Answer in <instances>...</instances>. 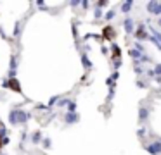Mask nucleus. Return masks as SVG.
Wrapping results in <instances>:
<instances>
[{
	"label": "nucleus",
	"instance_id": "aec40b11",
	"mask_svg": "<svg viewBox=\"0 0 161 155\" xmlns=\"http://www.w3.org/2000/svg\"><path fill=\"white\" fill-rule=\"evenodd\" d=\"M42 140H44V138H42V134H40V133H35V134H33V138H31V141H33V143H38V141H42Z\"/></svg>",
	"mask_w": 161,
	"mask_h": 155
},
{
	"label": "nucleus",
	"instance_id": "5701e85b",
	"mask_svg": "<svg viewBox=\"0 0 161 155\" xmlns=\"http://www.w3.org/2000/svg\"><path fill=\"white\" fill-rule=\"evenodd\" d=\"M133 48H135V50H139V52H142V54H144V47H142V43H139V42H135Z\"/></svg>",
	"mask_w": 161,
	"mask_h": 155
},
{
	"label": "nucleus",
	"instance_id": "9d476101",
	"mask_svg": "<svg viewBox=\"0 0 161 155\" xmlns=\"http://www.w3.org/2000/svg\"><path fill=\"white\" fill-rule=\"evenodd\" d=\"M82 64H83V67H85V71H90L92 69V60L88 59V55L85 54V52H82Z\"/></svg>",
	"mask_w": 161,
	"mask_h": 155
},
{
	"label": "nucleus",
	"instance_id": "dca6fc26",
	"mask_svg": "<svg viewBox=\"0 0 161 155\" xmlns=\"http://www.w3.org/2000/svg\"><path fill=\"white\" fill-rule=\"evenodd\" d=\"M66 109H68V112H70V114H76V103H74V102H70Z\"/></svg>",
	"mask_w": 161,
	"mask_h": 155
},
{
	"label": "nucleus",
	"instance_id": "4468645a",
	"mask_svg": "<svg viewBox=\"0 0 161 155\" xmlns=\"http://www.w3.org/2000/svg\"><path fill=\"white\" fill-rule=\"evenodd\" d=\"M133 73L137 74V76H140V74H146V67H142V66L135 64L133 66Z\"/></svg>",
	"mask_w": 161,
	"mask_h": 155
},
{
	"label": "nucleus",
	"instance_id": "72a5a7b5",
	"mask_svg": "<svg viewBox=\"0 0 161 155\" xmlns=\"http://www.w3.org/2000/svg\"><path fill=\"white\" fill-rule=\"evenodd\" d=\"M2 138H5V136H0V140H2ZM0 148H2V141H0Z\"/></svg>",
	"mask_w": 161,
	"mask_h": 155
},
{
	"label": "nucleus",
	"instance_id": "0eeeda50",
	"mask_svg": "<svg viewBox=\"0 0 161 155\" xmlns=\"http://www.w3.org/2000/svg\"><path fill=\"white\" fill-rule=\"evenodd\" d=\"M133 5H135V0H125V2H121V4H120V10H121V12L128 17V14L132 12Z\"/></svg>",
	"mask_w": 161,
	"mask_h": 155
},
{
	"label": "nucleus",
	"instance_id": "f257e3e1",
	"mask_svg": "<svg viewBox=\"0 0 161 155\" xmlns=\"http://www.w3.org/2000/svg\"><path fill=\"white\" fill-rule=\"evenodd\" d=\"M28 119H30V116H28V114L23 110V109H14V110H11V114H9V122L12 126L24 124Z\"/></svg>",
	"mask_w": 161,
	"mask_h": 155
},
{
	"label": "nucleus",
	"instance_id": "423d86ee",
	"mask_svg": "<svg viewBox=\"0 0 161 155\" xmlns=\"http://www.w3.org/2000/svg\"><path fill=\"white\" fill-rule=\"evenodd\" d=\"M133 34H135V36H137L139 40H149V36H151V34L146 31V24H144V22L137 24V30H135Z\"/></svg>",
	"mask_w": 161,
	"mask_h": 155
},
{
	"label": "nucleus",
	"instance_id": "412c9836",
	"mask_svg": "<svg viewBox=\"0 0 161 155\" xmlns=\"http://www.w3.org/2000/svg\"><path fill=\"white\" fill-rule=\"evenodd\" d=\"M42 145H44L45 148H50V145H52V141H50V138H44V140H42Z\"/></svg>",
	"mask_w": 161,
	"mask_h": 155
},
{
	"label": "nucleus",
	"instance_id": "f3484780",
	"mask_svg": "<svg viewBox=\"0 0 161 155\" xmlns=\"http://www.w3.org/2000/svg\"><path fill=\"white\" fill-rule=\"evenodd\" d=\"M94 17H95V19H102V17H104V12H102V9L97 7L95 10H94Z\"/></svg>",
	"mask_w": 161,
	"mask_h": 155
},
{
	"label": "nucleus",
	"instance_id": "b1692460",
	"mask_svg": "<svg viewBox=\"0 0 161 155\" xmlns=\"http://www.w3.org/2000/svg\"><path fill=\"white\" fill-rule=\"evenodd\" d=\"M108 4H109L108 0H99V2H97V7H99V9H102V7H106Z\"/></svg>",
	"mask_w": 161,
	"mask_h": 155
},
{
	"label": "nucleus",
	"instance_id": "9b49d317",
	"mask_svg": "<svg viewBox=\"0 0 161 155\" xmlns=\"http://www.w3.org/2000/svg\"><path fill=\"white\" fill-rule=\"evenodd\" d=\"M111 52H113V59H121V48L116 43H111Z\"/></svg>",
	"mask_w": 161,
	"mask_h": 155
},
{
	"label": "nucleus",
	"instance_id": "4be33fe9",
	"mask_svg": "<svg viewBox=\"0 0 161 155\" xmlns=\"http://www.w3.org/2000/svg\"><path fill=\"white\" fill-rule=\"evenodd\" d=\"M71 100L70 98H62V100H59V107H68V103H70Z\"/></svg>",
	"mask_w": 161,
	"mask_h": 155
},
{
	"label": "nucleus",
	"instance_id": "a878e982",
	"mask_svg": "<svg viewBox=\"0 0 161 155\" xmlns=\"http://www.w3.org/2000/svg\"><path fill=\"white\" fill-rule=\"evenodd\" d=\"M154 74H156V76H161V64L154 66Z\"/></svg>",
	"mask_w": 161,
	"mask_h": 155
},
{
	"label": "nucleus",
	"instance_id": "1a4fd4ad",
	"mask_svg": "<svg viewBox=\"0 0 161 155\" xmlns=\"http://www.w3.org/2000/svg\"><path fill=\"white\" fill-rule=\"evenodd\" d=\"M78 121H80L78 114H70V112H66V116H64V122H66V124H74V122H78Z\"/></svg>",
	"mask_w": 161,
	"mask_h": 155
},
{
	"label": "nucleus",
	"instance_id": "f8f14e48",
	"mask_svg": "<svg viewBox=\"0 0 161 155\" xmlns=\"http://www.w3.org/2000/svg\"><path fill=\"white\" fill-rule=\"evenodd\" d=\"M113 36H114L113 28H111V26H106L104 31H102V38H104V40H113Z\"/></svg>",
	"mask_w": 161,
	"mask_h": 155
},
{
	"label": "nucleus",
	"instance_id": "473e14b6",
	"mask_svg": "<svg viewBox=\"0 0 161 155\" xmlns=\"http://www.w3.org/2000/svg\"><path fill=\"white\" fill-rule=\"evenodd\" d=\"M158 26H161V17H158Z\"/></svg>",
	"mask_w": 161,
	"mask_h": 155
},
{
	"label": "nucleus",
	"instance_id": "cd10ccee",
	"mask_svg": "<svg viewBox=\"0 0 161 155\" xmlns=\"http://www.w3.org/2000/svg\"><path fill=\"white\" fill-rule=\"evenodd\" d=\"M146 74H147L149 78H156V74H154V69H146Z\"/></svg>",
	"mask_w": 161,
	"mask_h": 155
},
{
	"label": "nucleus",
	"instance_id": "39448f33",
	"mask_svg": "<svg viewBox=\"0 0 161 155\" xmlns=\"http://www.w3.org/2000/svg\"><path fill=\"white\" fill-rule=\"evenodd\" d=\"M123 30H125V33L128 34V36L135 33V21L132 19L130 16L125 17V21H123Z\"/></svg>",
	"mask_w": 161,
	"mask_h": 155
},
{
	"label": "nucleus",
	"instance_id": "6e6552de",
	"mask_svg": "<svg viewBox=\"0 0 161 155\" xmlns=\"http://www.w3.org/2000/svg\"><path fill=\"white\" fill-rule=\"evenodd\" d=\"M128 55H130V59L133 60L135 64H139L140 60H142L144 54H142V52H139V50H135V48H128Z\"/></svg>",
	"mask_w": 161,
	"mask_h": 155
},
{
	"label": "nucleus",
	"instance_id": "f03ea898",
	"mask_svg": "<svg viewBox=\"0 0 161 155\" xmlns=\"http://www.w3.org/2000/svg\"><path fill=\"white\" fill-rule=\"evenodd\" d=\"M146 10H147L151 16L161 17V2L159 0H149L147 4H146Z\"/></svg>",
	"mask_w": 161,
	"mask_h": 155
},
{
	"label": "nucleus",
	"instance_id": "c756f323",
	"mask_svg": "<svg viewBox=\"0 0 161 155\" xmlns=\"http://www.w3.org/2000/svg\"><path fill=\"white\" fill-rule=\"evenodd\" d=\"M137 86H139V88H147V86H149V83H142V81H137Z\"/></svg>",
	"mask_w": 161,
	"mask_h": 155
},
{
	"label": "nucleus",
	"instance_id": "393cba45",
	"mask_svg": "<svg viewBox=\"0 0 161 155\" xmlns=\"http://www.w3.org/2000/svg\"><path fill=\"white\" fill-rule=\"evenodd\" d=\"M114 90H116V88H109V95H108V100H109V102L114 98Z\"/></svg>",
	"mask_w": 161,
	"mask_h": 155
},
{
	"label": "nucleus",
	"instance_id": "7c9ffc66",
	"mask_svg": "<svg viewBox=\"0 0 161 155\" xmlns=\"http://www.w3.org/2000/svg\"><path fill=\"white\" fill-rule=\"evenodd\" d=\"M111 78H113L114 81L118 83V79H120V73H118V71H114V73H113V76H111Z\"/></svg>",
	"mask_w": 161,
	"mask_h": 155
},
{
	"label": "nucleus",
	"instance_id": "20e7f679",
	"mask_svg": "<svg viewBox=\"0 0 161 155\" xmlns=\"http://www.w3.org/2000/svg\"><path fill=\"white\" fill-rule=\"evenodd\" d=\"M149 116H151V107H139V124L144 126L146 122H147Z\"/></svg>",
	"mask_w": 161,
	"mask_h": 155
},
{
	"label": "nucleus",
	"instance_id": "a211bd4d",
	"mask_svg": "<svg viewBox=\"0 0 161 155\" xmlns=\"http://www.w3.org/2000/svg\"><path fill=\"white\" fill-rule=\"evenodd\" d=\"M120 67H121V59H113V69L118 71Z\"/></svg>",
	"mask_w": 161,
	"mask_h": 155
},
{
	"label": "nucleus",
	"instance_id": "f704fd0d",
	"mask_svg": "<svg viewBox=\"0 0 161 155\" xmlns=\"http://www.w3.org/2000/svg\"><path fill=\"white\" fill-rule=\"evenodd\" d=\"M158 140H159V141H161V136H159V138H158Z\"/></svg>",
	"mask_w": 161,
	"mask_h": 155
},
{
	"label": "nucleus",
	"instance_id": "c85d7f7f",
	"mask_svg": "<svg viewBox=\"0 0 161 155\" xmlns=\"http://www.w3.org/2000/svg\"><path fill=\"white\" fill-rule=\"evenodd\" d=\"M140 62H146V64H147V62H152V59L149 55H146V54H144V57H142V60H140Z\"/></svg>",
	"mask_w": 161,
	"mask_h": 155
},
{
	"label": "nucleus",
	"instance_id": "2eb2a0df",
	"mask_svg": "<svg viewBox=\"0 0 161 155\" xmlns=\"http://www.w3.org/2000/svg\"><path fill=\"white\" fill-rule=\"evenodd\" d=\"M146 133H147L146 126H139V129H137V136H139V138H144V136H146Z\"/></svg>",
	"mask_w": 161,
	"mask_h": 155
},
{
	"label": "nucleus",
	"instance_id": "2f4dec72",
	"mask_svg": "<svg viewBox=\"0 0 161 155\" xmlns=\"http://www.w3.org/2000/svg\"><path fill=\"white\" fill-rule=\"evenodd\" d=\"M154 81H156V83H161V76H156V78H154Z\"/></svg>",
	"mask_w": 161,
	"mask_h": 155
},
{
	"label": "nucleus",
	"instance_id": "bb28decb",
	"mask_svg": "<svg viewBox=\"0 0 161 155\" xmlns=\"http://www.w3.org/2000/svg\"><path fill=\"white\" fill-rule=\"evenodd\" d=\"M57 100H59V97H52V98H50V100H49V109H50V107H52V105H54V103H57Z\"/></svg>",
	"mask_w": 161,
	"mask_h": 155
},
{
	"label": "nucleus",
	"instance_id": "7ed1b4c3",
	"mask_svg": "<svg viewBox=\"0 0 161 155\" xmlns=\"http://www.w3.org/2000/svg\"><path fill=\"white\" fill-rule=\"evenodd\" d=\"M144 148H146V152L149 155H161V141L159 140H154V141L147 143Z\"/></svg>",
	"mask_w": 161,
	"mask_h": 155
},
{
	"label": "nucleus",
	"instance_id": "6ab92c4d",
	"mask_svg": "<svg viewBox=\"0 0 161 155\" xmlns=\"http://www.w3.org/2000/svg\"><path fill=\"white\" fill-rule=\"evenodd\" d=\"M106 85H108L109 88H116V81H114V79H113L111 76H109L108 79H106Z\"/></svg>",
	"mask_w": 161,
	"mask_h": 155
},
{
	"label": "nucleus",
	"instance_id": "ddd939ff",
	"mask_svg": "<svg viewBox=\"0 0 161 155\" xmlns=\"http://www.w3.org/2000/svg\"><path fill=\"white\" fill-rule=\"evenodd\" d=\"M114 17H116V10H114V9H111V10H108V12L104 14V19H106V21H113Z\"/></svg>",
	"mask_w": 161,
	"mask_h": 155
}]
</instances>
